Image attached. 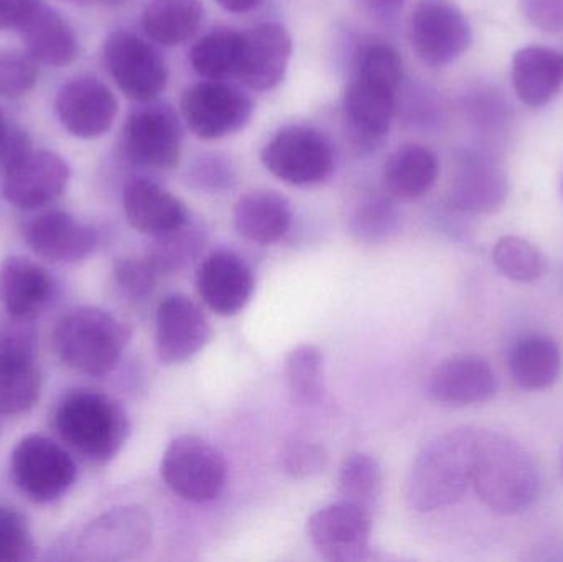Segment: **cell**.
Here are the masks:
<instances>
[{
  "label": "cell",
  "mask_w": 563,
  "mask_h": 562,
  "mask_svg": "<svg viewBox=\"0 0 563 562\" xmlns=\"http://www.w3.org/2000/svg\"><path fill=\"white\" fill-rule=\"evenodd\" d=\"M308 537L327 561L356 562L366 558L373 537V515L367 508L340 500L311 515Z\"/></svg>",
  "instance_id": "cell-9"
},
{
  "label": "cell",
  "mask_w": 563,
  "mask_h": 562,
  "mask_svg": "<svg viewBox=\"0 0 563 562\" xmlns=\"http://www.w3.org/2000/svg\"><path fill=\"white\" fill-rule=\"evenodd\" d=\"M10 471L16 487L38 504L58 500L76 481V465L68 452L38 434L26 436L13 449Z\"/></svg>",
  "instance_id": "cell-7"
},
{
  "label": "cell",
  "mask_w": 563,
  "mask_h": 562,
  "mask_svg": "<svg viewBox=\"0 0 563 562\" xmlns=\"http://www.w3.org/2000/svg\"><path fill=\"white\" fill-rule=\"evenodd\" d=\"M282 469L294 478L313 477L324 471L328 464L323 445L308 439H290L282 449Z\"/></svg>",
  "instance_id": "cell-40"
},
{
  "label": "cell",
  "mask_w": 563,
  "mask_h": 562,
  "mask_svg": "<svg viewBox=\"0 0 563 562\" xmlns=\"http://www.w3.org/2000/svg\"><path fill=\"white\" fill-rule=\"evenodd\" d=\"M410 42L422 62L442 66L468 49L472 29L450 0H422L410 19Z\"/></svg>",
  "instance_id": "cell-11"
},
{
  "label": "cell",
  "mask_w": 563,
  "mask_h": 562,
  "mask_svg": "<svg viewBox=\"0 0 563 562\" xmlns=\"http://www.w3.org/2000/svg\"><path fill=\"white\" fill-rule=\"evenodd\" d=\"M529 22L545 32H563V0H521Z\"/></svg>",
  "instance_id": "cell-43"
},
{
  "label": "cell",
  "mask_w": 563,
  "mask_h": 562,
  "mask_svg": "<svg viewBox=\"0 0 563 562\" xmlns=\"http://www.w3.org/2000/svg\"><path fill=\"white\" fill-rule=\"evenodd\" d=\"M203 10L201 0H151L145 7L142 23L154 42L174 46L197 32Z\"/></svg>",
  "instance_id": "cell-30"
},
{
  "label": "cell",
  "mask_w": 563,
  "mask_h": 562,
  "mask_svg": "<svg viewBox=\"0 0 563 562\" xmlns=\"http://www.w3.org/2000/svg\"><path fill=\"white\" fill-rule=\"evenodd\" d=\"M52 294V277L40 264L20 256L0 264V304L10 316L35 320Z\"/></svg>",
  "instance_id": "cell-24"
},
{
  "label": "cell",
  "mask_w": 563,
  "mask_h": 562,
  "mask_svg": "<svg viewBox=\"0 0 563 562\" xmlns=\"http://www.w3.org/2000/svg\"><path fill=\"white\" fill-rule=\"evenodd\" d=\"M59 359L85 375H108L131 339L128 327L98 307H79L66 313L55 329Z\"/></svg>",
  "instance_id": "cell-5"
},
{
  "label": "cell",
  "mask_w": 563,
  "mask_h": 562,
  "mask_svg": "<svg viewBox=\"0 0 563 562\" xmlns=\"http://www.w3.org/2000/svg\"><path fill=\"white\" fill-rule=\"evenodd\" d=\"M19 33L26 52L43 65L65 66L78 58V38L71 26L43 0Z\"/></svg>",
  "instance_id": "cell-27"
},
{
  "label": "cell",
  "mask_w": 563,
  "mask_h": 562,
  "mask_svg": "<svg viewBox=\"0 0 563 562\" xmlns=\"http://www.w3.org/2000/svg\"><path fill=\"white\" fill-rule=\"evenodd\" d=\"M508 197V177L495 158L472 154L462 161L452 185V201L460 210L485 214L499 210Z\"/></svg>",
  "instance_id": "cell-23"
},
{
  "label": "cell",
  "mask_w": 563,
  "mask_h": 562,
  "mask_svg": "<svg viewBox=\"0 0 563 562\" xmlns=\"http://www.w3.org/2000/svg\"><path fill=\"white\" fill-rule=\"evenodd\" d=\"M397 214L393 205L384 200H371L354 214L351 230L363 243H380L396 231Z\"/></svg>",
  "instance_id": "cell-39"
},
{
  "label": "cell",
  "mask_w": 563,
  "mask_h": 562,
  "mask_svg": "<svg viewBox=\"0 0 563 562\" xmlns=\"http://www.w3.org/2000/svg\"><path fill=\"white\" fill-rule=\"evenodd\" d=\"M36 329L33 320L0 313V356H35Z\"/></svg>",
  "instance_id": "cell-42"
},
{
  "label": "cell",
  "mask_w": 563,
  "mask_h": 562,
  "mask_svg": "<svg viewBox=\"0 0 563 562\" xmlns=\"http://www.w3.org/2000/svg\"><path fill=\"white\" fill-rule=\"evenodd\" d=\"M478 434V429H452L417 454L406 478V500L412 510L430 514L462 500L472 485Z\"/></svg>",
  "instance_id": "cell-1"
},
{
  "label": "cell",
  "mask_w": 563,
  "mask_h": 562,
  "mask_svg": "<svg viewBox=\"0 0 563 562\" xmlns=\"http://www.w3.org/2000/svg\"><path fill=\"white\" fill-rule=\"evenodd\" d=\"M114 277L124 296L132 300H142L154 293L162 276L144 256L119 261L114 267Z\"/></svg>",
  "instance_id": "cell-41"
},
{
  "label": "cell",
  "mask_w": 563,
  "mask_h": 562,
  "mask_svg": "<svg viewBox=\"0 0 563 562\" xmlns=\"http://www.w3.org/2000/svg\"><path fill=\"white\" fill-rule=\"evenodd\" d=\"M369 9L376 10V12H390V10L397 9L402 5L406 0H364Z\"/></svg>",
  "instance_id": "cell-47"
},
{
  "label": "cell",
  "mask_w": 563,
  "mask_h": 562,
  "mask_svg": "<svg viewBox=\"0 0 563 562\" xmlns=\"http://www.w3.org/2000/svg\"><path fill=\"white\" fill-rule=\"evenodd\" d=\"M197 287L208 309L218 316H236L253 297L254 274L233 251H214L198 267Z\"/></svg>",
  "instance_id": "cell-17"
},
{
  "label": "cell",
  "mask_w": 563,
  "mask_h": 562,
  "mask_svg": "<svg viewBox=\"0 0 563 562\" xmlns=\"http://www.w3.org/2000/svg\"><path fill=\"white\" fill-rule=\"evenodd\" d=\"M124 211L129 223L148 236L177 230L190 220L187 207L175 195L147 178L129 181Z\"/></svg>",
  "instance_id": "cell-22"
},
{
  "label": "cell",
  "mask_w": 563,
  "mask_h": 562,
  "mask_svg": "<svg viewBox=\"0 0 563 562\" xmlns=\"http://www.w3.org/2000/svg\"><path fill=\"white\" fill-rule=\"evenodd\" d=\"M180 106L191 131L208 141L240 131L253 114V102L244 92L211 79L188 88Z\"/></svg>",
  "instance_id": "cell-13"
},
{
  "label": "cell",
  "mask_w": 563,
  "mask_h": 562,
  "mask_svg": "<svg viewBox=\"0 0 563 562\" xmlns=\"http://www.w3.org/2000/svg\"><path fill=\"white\" fill-rule=\"evenodd\" d=\"M472 485L479 500L499 515H518L538 498L541 477L532 455L515 439L479 431Z\"/></svg>",
  "instance_id": "cell-2"
},
{
  "label": "cell",
  "mask_w": 563,
  "mask_h": 562,
  "mask_svg": "<svg viewBox=\"0 0 563 562\" xmlns=\"http://www.w3.org/2000/svg\"><path fill=\"white\" fill-rule=\"evenodd\" d=\"M71 170L55 152L32 151L5 172L3 198L22 210H36L62 197Z\"/></svg>",
  "instance_id": "cell-16"
},
{
  "label": "cell",
  "mask_w": 563,
  "mask_h": 562,
  "mask_svg": "<svg viewBox=\"0 0 563 562\" xmlns=\"http://www.w3.org/2000/svg\"><path fill=\"white\" fill-rule=\"evenodd\" d=\"M323 353L311 343H301L285 359V382L291 396L303 405H317L323 396Z\"/></svg>",
  "instance_id": "cell-35"
},
{
  "label": "cell",
  "mask_w": 563,
  "mask_h": 562,
  "mask_svg": "<svg viewBox=\"0 0 563 562\" xmlns=\"http://www.w3.org/2000/svg\"><path fill=\"white\" fill-rule=\"evenodd\" d=\"M213 337L201 307L184 294L162 300L155 316V350L165 365H178L197 356Z\"/></svg>",
  "instance_id": "cell-14"
},
{
  "label": "cell",
  "mask_w": 563,
  "mask_h": 562,
  "mask_svg": "<svg viewBox=\"0 0 563 562\" xmlns=\"http://www.w3.org/2000/svg\"><path fill=\"white\" fill-rule=\"evenodd\" d=\"M5 119H3L2 112H0V134H2L3 129H5Z\"/></svg>",
  "instance_id": "cell-49"
},
{
  "label": "cell",
  "mask_w": 563,
  "mask_h": 562,
  "mask_svg": "<svg viewBox=\"0 0 563 562\" xmlns=\"http://www.w3.org/2000/svg\"><path fill=\"white\" fill-rule=\"evenodd\" d=\"M35 558V543L25 517L0 507V562H25Z\"/></svg>",
  "instance_id": "cell-38"
},
{
  "label": "cell",
  "mask_w": 563,
  "mask_h": 562,
  "mask_svg": "<svg viewBox=\"0 0 563 562\" xmlns=\"http://www.w3.org/2000/svg\"><path fill=\"white\" fill-rule=\"evenodd\" d=\"M562 350L551 337L528 333L512 345L508 356L512 379L528 392L551 388L562 373Z\"/></svg>",
  "instance_id": "cell-28"
},
{
  "label": "cell",
  "mask_w": 563,
  "mask_h": 562,
  "mask_svg": "<svg viewBox=\"0 0 563 562\" xmlns=\"http://www.w3.org/2000/svg\"><path fill=\"white\" fill-rule=\"evenodd\" d=\"M38 81V62L26 49L0 48V96L20 98Z\"/></svg>",
  "instance_id": "cell-37"
},
{
  "label": "cell",
  "mask_w": 563,
  "mask_h": 562,
  "mask_svg": "<svg viewBox=\"0 0 563 562\" xmlns=\"http://www.w3.org/2000/svg\"><path fill=\"white\" fill-rule=\"evenodd\" d=\"M439 177V161L430 148L409 144L397 148L384 165L383 181L387 194L397 200L423 197Z\"/></svg>",
  "instance_id": "cell-29"
},
{
  "label": "cell",
  "mask_w": 563,
  "mask_h": 562,
  "mask_svg": "<svg viewBox=\"0 0 563 562\" xmlns=\"http://www.w3.org/2000/svg\"><path fill=\"white\" fill-rule=\"evenodd\" d=\"M55 428L69 448L89 461L108 462L128 441L129 419L111 396L78 392L59 403Z\"/></svg>",
  "instance_id": "cell-4"
},
{
  "label": "cell",
  "mask_w": 563,
  "mask_h": 562,
  "mask_svg": "<svg viewBox=\"0 0 563 562\" xmlns=\"http://www.w3.org/2000/svg\"><path fill=\"white\" fill-rule=\"evenodd\" d=\"M217 2L230 12H247L260 5L261 0H217Z\"/></svg>",
  "instance_id": "cell-46"
},
{
  "label": "cell",
  "mask_w": 563,
  "mask_h": 562,
  "mask_svg": "<svg viewBox=\"0 0 563 562\" xmlns=\"http://www.w3.org/2000/svg\"><path fill=\"white\" fill-rule=\"evenodd\" d=\"M291 56V38L279 23H263L241 33L236 75L256 91L279 85Z\"/></svg>",
  "instance_id": "cell-19"
},
{
  "label": "cell",
  "mask_w": 563,
  "mask_h": 562,
  "mask_svg": "<svg viewBox=\"0 0 563 562\" xmlns=\"http://www.w3.org/2000/svg\"><path fill=\"white\" fill-rule=\"evenodd\" d=\"M496 376L488 362L475 355H456L443 360L430 375V398L440 405H482L496 395Z\"/></svg>",
  "instance_id": "cell-20"
},
{
  "label": "cell",
  "mask_w": 563,
  "mask_h": 562,
  "mask_svg": "<svg viewBox=\"0 0 563 562\" xmlns=\"http://www.w3.org/2000/svg\"><path fill=\"white\" fill-rule=\"evenodd\" d=\"M42 376L35 356H0V415H22L36 405Z\"/></svg>",
  "instance_id": "cell-31"
},
{
  "label": "cell",
  "mask_w": 563,
  "mask_h": 562,
  "mask_svg": "<svg viewBox=\"0 0 563 562\" xmlns=\"http://www.w3.org/2000/svg\"><path fill=\"white\" fill-rule=\"evenodd\" d=\"M63 2L85 3V2H102V0H63Z\"/></svg>",
  "instance_id": "cell-48"
},
{
  "label": "cell",
  "mask_w": 563,
  "mask_h": 562,
  "mask_svg": "<svg viewBox=\"0 0 563 562\" xmlns=\"http://www.w3.org/2000/svg\"><path fill=\"white\" fill-rule=\"evenodd\" d=\"M493 261L503 276L516 283H536L549 273L548 256L525 238H501L493 250Z\"/></svg>",
  "instance_id": "cell-36"
},
{
  "label": "cell",
  "mask_w": 563,
  "mask_h": 562,
  "mask_svg": "<svg viewBox=\"0 0 563 562\" xmlns=\"http://www.w3.org/2000/svg\"><path fill=\"white\" fill-rule=\"evenodd\" d=\"M263 164L285 184L313 185L333 170V154L320 132L291 125L264 147Z\"/></svg>",
  "instance_id": "cell-10"
},
{
  "label": "cell",
  "mask_w": 563,
  "mask_h": 562,
  "mask_svg": "<svg viewBox=\"0 0 563 562\" xmlns=\"http://www.w3.org/2000/svg\"><path fill=\"white\" fill-rule=\"evenodd\" d=\"M402 58L389 45H371L361 53L344 98V111L356 137L376 144L389 132L396 111Z\"/></svg>",
  "instance_id": "cell-3"
},
{
  "label": "cell",
  "mask_w": 563,
  "mask_h": 562,
  "mask_svg": "<svg viewBox=\"0 0 563 562\" xmlns=\"http://www.w3.org/2000/svg\"><path fill=\"white\" fill-rule=\"evenodd\" d=\"M55 108L66 131L76 137L95 139L111 129L119 104L101 79L81 76L62 86Z\"/></svg>",
  "instance_id": "cell-15"
},
{
  "label": "cell",
  "mask_w": 563,
  "mask_h": 562,
  "mask_svg": "<svg viewBox=\"0 0 563 562\" xmlns=\"http://www.w3.org/2000/svg\"><path fill=\"white\" fill-rule=\"evenodd\" d=\"M291 221L290 203L276 191H250L234 207V228L253 243H277L290 230Z\"/></svg>",
  "instance_id": "cell-26"
},
{
  "label": "cell",
  "mask_w": 563,
  "mask_h": 562,
  "mask_svg": "<svg viewBox=\"0 0 563 562\" xmlns=\"http://www.w3.org/2000/svg\"><path fill=\"white\" fill-rule=\"evenodd\" d=\"M205 246V236L190 220L184 227L168 233L154 236L145 257L161 276L180 273L191 261L200 256Z\"/></svg>",
  "instance_id": "cell-33"
},
{
  "label": "cell",
  "mask_w": 563,
  "mask_h": 562,
  "mask_svg": "<svg viewBox=\"0 0 563 562\" xmlns=\"http://www.w3.org/2000/svg\"><path fill=\"white\" fill-rule=\"evenodd\" d=\"M42 0H0V32H20Z\"/></svg>",
  "instance_id": "cell-45"
},
{
  "label": "cell",
  "mask_w": 563,
  "mask_h": 562,
  "mask_svg": "<svg viewBox=\"0 0 563 562\" xmlns=\"http://www.w3.org/2000/svg\"><path fill=\"white\" fill-rule=\"evenodd\" d=\"M154 537V521L137 505L114 508L92 520L79 535L76 557L82 561L118 562L141 557Z\"/></svg>",
  "instance_id": "cell-8"
},
{
  "label": "cell",
  "mask_w": 563,
  "mask_h": 562,
  "mask_svg": "<svg viewBox=\"0 0 563 562\" xmlns=\"http://www.w3.org/2000/svg\"><path fill=\"white\" fill-rule=\"evenodd\" d=\"M30 250L52 263H78L95 251L98 233L65 211H46L26 223Z\"/></svg>",
  "instance_id": "cell-21"
},
{
  "label": "cell",
  "mask_w": 563,
  "mask_h": 562,
  "mask_svg": "<svg viewBox=\"0 0 563 562\" xmlns=\"http://www.w3.org/2000/svg\"><path fill=\"white\" fill-rule=\"evenodd\" d=\"M32 151V141L25 131L16 125H5L0 134V168L3 172L19 164Z\"/></svg>",
  "instance_id": "cell-44"
},
{
  "label": "cell",
  "mask_w": 563,
  "mask_h": 562,
  "mask_svg": "<svg viewBox=\"0 0 563 562\" xmlns=\"http://www.w3.org/2000/svg\"><path fill=\"white\" fill-rule=\"evenodd\" d=\"M167 487L191 504L217 500L227 487L228 465L214 445L197 436H178L162 459Z\"/></svg>",
  "instance_id": "cell-6"
},
{
  "label": "cell",
  "mask_w": 563,
  "mask_h": 562,
  "mask_svg": "<svg viewBox=\"0 0 563 562\" xmlns=\"http://www.w3.org/2000/svg\"><path fill=\"white\" fill-rule=\"evenodd\" d=\"M240 48V32L230 29L214 30L191 48V65L203 78L221 81L228 76L236 75Z\"/></svg>",
  "instance_id": "cell-32"
},
{
  "label": "cell",
  "mask_w": 563,
  "mask_h": 562,
  "mask_svg": "<svg viewBox=\"0 0 563 562\" xmlns=\"http://www.w3.org/2000/svg\"><path fill=\"white\" fill-rule=\"evenodd\" d=\"M104 63L122 92L135 101H151L167 85L168 71L154 46L131 32L106 40Z\"/></svg>",
  "instance_id": "cell-12"
},
{
  "label": "cell",
  "mask_w": 563,
  "mask_h": 562,
  "mask_svg": "<svg viewBox=\"0 0 563 562\" xmlns=\"http://www.w3.org/2000/svg\"><path fill=\"white\" fill-rule=\"evenodd\" d=\"M341 500L373 510L383 492V471L373 455L353 452L344 459L338 477Z\"/></svg>",
  "instance_id": "cell-34"
},
{
  "label": "cell",
  "mask_w": 563,
  "mask_h": 562,
  "mask_svg": "<svg viewBox=\"0 0 563 562\" xmlns=\"http://www.w3.org/2000/svg\"><path fill=\"white\" fill-rule=\"evenodd\" d=\"M122 151L132 164L174 168L180 161V131L170 112H134L122 129Z\"/></svg>",
  "instance_id": "cell-18"
},
{
  "label": "cell",
  "mask_w": 563,
  "mask_h": 562,
  "mask_svg": "<svg viewBox=\"0 0 563 562\" xmlns=\"http://www.w3.org/2000/svg\"><path fill=\"white\" fill-rule=\"evenodd\" d=\"M516 95L531 108L548 104L563 85V56L548 46H526L512 58Z\"/></svg>",
  "instance_id": "cell-25"
}]
</instances>
